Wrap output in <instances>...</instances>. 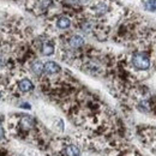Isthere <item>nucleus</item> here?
Here are the masks:
<instances>
[{
    "label": "nucleus",
    "instance_id": "1",
    "mask_svg": "<svg viewBox=\"0 0 156 156\" xmlns=\"http://www.w3.org/2000/svg\"><path fill=\"white\" fill-rule=\"evenodd\" d=\"M131 62L133 67H136L137 70H140V71H145L150 67V58L145 53H142V52L135 53L132 55Z\"/></svg>",
    "mask_w": 156,
    "mask_h": 156
},
{
    "label": "nucleus",
    "instance_id": "2",
    "mask_svg": "<svg viewBox=\"0 0 156 156\" xmlns=\"http://www.w3.org/2000/svg\"><path fill=\"white\" fill-rule=\"evenodd\" d=\"M17 88H18V90L20 93L27 94V93H30L34 89V84L29 78L24 77L17 82Z\"/></svg>",
    "mask_w": 156,
    "mask_h": 156
},
{
    "label": "nucleus",
    "instance_id": "3",
    "mask_svg": "<svg viewBox=\"0 0 156 156\" xmlns=\"http://www.w3.org/2000/svg\"><path fill=\"white\" fill-rule=\"evenodd\" d=\"M61 71L60 65H58L55 61H47L43 64V73L46 75H57Z\"/></svg>",
    "mask_w": 156,
    "mask_h": 156
},
{
    "label": "nucleus",
    "instance_id": "4",
    "mask_svg": "<svg viewBox=\"0 0 156 156\" xmlns=\"http://www.w3.org/2000/svg\"><path fill=\"white\" fill-rule=\"evenodd\" d=\"M20 127L24 130V131H29L31 129H34L35 126V119L30 115H23L20 118Z\"/></svg>",
    "mask_w": 156,
    "mask_h": 156
},
{
    "label": "nucleus",
    "instance_id": "5",
    "mask_svg": "<svg viewBox=\"0 0 156 156\" xmlns=\"http://www.w3.org/2000/svg\"><path fill=\"white\" fill-rule=\"evenodd\" d=\"M40 51H41V54H42V55H44V57H49V55H52V54L54 53L55 48H54V44H53L52 42L46 41V42H43V43L41 44Z\"/></svg>",
    "mask_w": 156,
    "mask_h": 156
},
{
    "label": "nucleus",
    "instance_id": "6",
    "mask_svg": "<svg viewBox=\"0 0 156 156\" xmlns=\"http://www.w3.org/2000/svg\"><path fill=\"white\" fill-rule=\"evenodd\" d=\"M69 44L71 48L73 49H77V48H80L83 44H84V39L79 35H72L70 40H69Z\"/></svg>",
    "mask_w": 156,
    "mask_h": 156
},
{
    "label": "nucleus",
    "instance_id": "7",
    "mask_svg": "<svg viewBox=\"0 0 156 156\" xmlns=\"http://www.w3.org/2000/svg\"><path fill=\"white\" fill-rule=\"evenodd\" d=\"M57 27L61 30H65V29H69L71 27V20L66 16H61L57 20Z\"/></svg>",
    "mask_w": 156,
    "mask_h": 156
},
{
    "label": "nucleus",
    "instance_id": "8",
    "mask_svg": "<svg viewBox=\"0 0 156 156\" xmlns=\"http://www.w3.org/2000/svg\"><path fill=\"white\" fill-rule=\"evenodd\" d=\"M30 69H31V71H33L34 75L41 76L43 73V62H41L40 60H35V61L31 62Z\"/></svg>",
    "mask_w": 156,
    "mask_h": 156
},
{
    "label": "nucleus",
    "instance_id": "9",
    "mask_svg": "<svg viewBox=\"0 0 156 156\" xmlns=\"http://www.w3.org/2000/svg\"><path fill=\"white\" fill-rule=\"evenodd\" d=\"M65 154L66 156H79L80 155V150L79 148L73 145V144H70L65 148Z\"/></svg>",
    "mask_w": 156,
    "mask_h": 156
},
{
    "label": "nucleus",
    "instance_id": "10",
    "mask_svg": "<svg viewBox=\"0 0 156 156\" xmlns=\"http://www.w3.org/2000/svg\"><path fill=\"white\" fill-rule=\"evenodd\" d=\"M94 11L98 13V15H103L108 11V5L105 4V2H98L94 6Z\"/></svg>",
    "mask_w": 156,
    "mask_h": 156
},
{
    "label": "nucleus",
    "instance_id": "11",
    "mask_svg": "<svg viewBox=\"0 0 156 156\" xmlns=\"http://www.w3.org/2000/svg\"><path fill=\"white\" fill-rule=\"evenodd\" d=\"M145 9L148 11H151V12L156 11V0H148L145 2Z\"/></svg>",
    "mask_w": 156,
    "mask_h": 156
},
{
    "label": "nucleus",
    "instance_id": "12",
    "mask_svg": "<svg viewBox=\"0 0 156 156\" xmlns=\"http://www.w3.org/2000/svg\"><path fill=\"white\" fill-rule=\"evenodd\" d=\"M5 138V130H4V127L0 125V140H2Z\"/></svg>",
    "mask_w": 156,
    "mask_h": 156
},
{
    "label": "nucleus",
    "instance_id": "13",
    "mask_svg": "<svg viewBox=\"0 0 156 156\" xmlns=\"http://www.w3.org/2000/svg\"><path fill=\"white\" fill-rule=\"evenodd\" d=\"M1 98H2V91L0 90V100H1Z\"/></svg>",
    "mask_w": 156,
    "mask_h": 156
}]
</instances>
